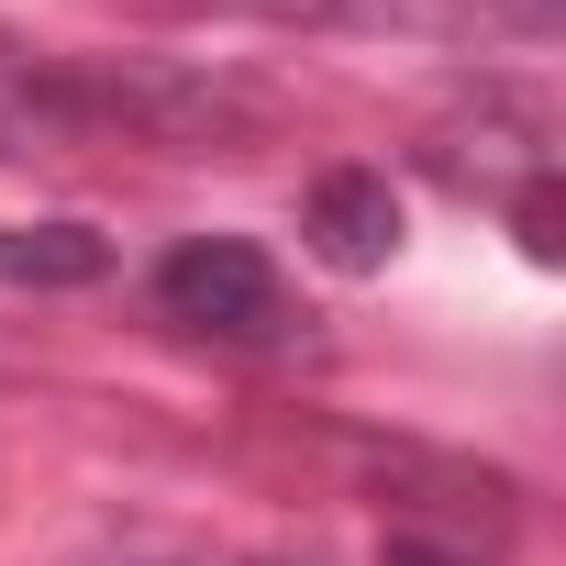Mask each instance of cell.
Wrapping results in <instances>:
<instances>
[{
	"instance_id": "6da1fadb",
	"label": "cell",
	"mask_w": 566,
	"mask_h": 566,
	"mask_svg": "<svg viewBox=\"0 0 566 566\" xmlns=\"http://www.w3.org/2000/svg\"><path fill=\"white\" fill-rule=\"evenodd\" d=\"M78 78H90V145L134 134V145H167V156H244L277 123V101L222 78V67H134V56H112V67H78Z\"/></svg>"
},
{
	"instance_id": "7a4b0ae2",
	"label": "cell",
	"mask_w": 566,
	"mask_h": 566,
	"mask_svg": "<svg viewBox=\"0 0 566 566\" xmlns=\"http://www.w3.org/2000/svg\"><path fill=\"white\" fill-rule=\"evenodd\" d=\"M156 312H167L178 334H200V345H290V334H301V301H290V277H277V255L244 244V233H189V244H167Z\"/></svg>"
},
{
	"instance_id": "3957f363",
	"label": "cell",
	"mask_w": 566,
	"mask_h": 566,
	"mask_svg": "<svg viewBox=\"0 0 566 566\" xmlns=\"http://www.w3.org/2000/svg\"><path fill=\"white\" fill-rule=\"evenodd\" d=\"M422 167L455 189V200H522L533 178H555V134H544V112L533 101H478V112H444L433 134H422Z\"/></svg>"
},
{
	"instance_id": "277c9868",
	"label": "cell",
	"mask_w": 566,
	"mask_h": 566,
	"mask_svg": "<svg viewBox=\"0 0 566 566\" xmlns=\"http://www.w3.org/2000/svg\"><path fill=\"white\" fill-rule=\"evenodd\" d=\"M301 233H312V255L334 277H378L400 255V189L378 167H323L312 200H301Z\"/></svg>"
},
{
	"instance_id": "5b68a950",
	"label": "cell",
	"mask_w": 566,
	"mask_h": 566,
	"mask_svg": "<svg viewBox=\"0 0 566 566\" xmlns=\"http://www.w3.org/2000/svg\"><path fill=\"white\" fill-rule=\"evenodd\" d=\"M78 145H90V78L67 56H12L0 45V167L78 156Z\"/></svg>"
},
{
	"instance_id": "8992f818",
	"label": "cell",
	"mask_w": 566,
	"mask_h": 566,
	"mask_svg": "<svg viewBox=\"0 0 566 566\" xmlns=\"http://www.w3.org/2000/svg\"><path fill=\"white\" fill-rule=\"evenodd\" d=\"M112 277V233L101 222H0V290H101Z\"/></svg>"
},
{
	"instance_id": "52a82bcc",
	"label": "cell",
	"mask_w": 566,
	"mask_h": 566,
	"mask_svg": "<svg viewBox=\"0 0 566 566\" xmlns=\"http://www.w3.org/2000/svg\"><path fill=\"white\" fill-rule=\"evenodd\" d=\"M511 222H522V255H533V266L566 255V200H555V178H533V189L511 200Z\"/></svg>"
},
{
	"instance_id": "ba28073f",
	"label": "cell",
	"mask_w": 566,
	"mask_h": 566,
	"mask_svg": "<svg viewBox=\"0 0 566 566\" xmlns=\"http://www.w3.org/2000/svg\"><path fill=\"white\" fill-rule=\"evenodd\" d=\"M378 566H489V555L455 533H378Z\"/></svg>"
},
{
	"instance_id": "9c48e42d",
	"label": "cell",
	"mask_w": 566,
	"mask_h": 566,
	"mask_svg": "<svg viewBox=\"0 0 566 566\" xmlns=\"http://www.w3.org/2000/svg\"><path fill=\"white\" fill-rule=\"evenodd\" d=\"M266 566H312V555H266Z\"/></svg>"
}]
</instances>
